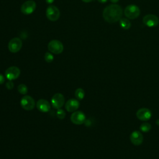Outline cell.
Instances as JSON below:
<instances>
[{"instance_id": "obj_1", "label": "cell", "mask_w": 159, "mask_h": 159, "mask_svg": "<svg viewBox=\"0 0 159 159\" xmlns=\"http://www.w3.org/2000/svg\"><path fill=\"white\" fill-rule=\"evenodd\" d=\"M122 14V8L119 5L110 4L104 9L102 17L106 22L109 23H114L120 20Z\"/></svg>"}, {"instance_id": "obj_2", "label": "cell", "mask_w": 159, "mask_h": 159, "mask_svg": "<svg viewBox=\"0 0 159 159\" xmlns=\"http://www.w3.org/2000/svg\"><path fill=\"white\" fill-rule=\"evenodd\" d=\"M140 14L139 7L135 4H130L126 6L124 9V15L129 19L137 18Z\"/></svg>"}, {"instance_id": "obj_3", "label": "cell", "mask_w": 159, "mask_h": 159, "mask_svg": "<svg viewBox=\"0 0 159 159\" xmlns=\"http://www.w3.org/2000/svg\"><path fill=\"white\" fill-rule=\"evenodd\" d=\"M60 16V12L57 7L53 5H49L46 9V16L50 21L57 20Z\"/></svg>"}, {"instance_id": "obj_4", "label": "cell", "mask_w": 159, "mask_h": 159, "mask_svg": "<svg viewBox=\"0 0 159 159\" xmlns=\"http://www.w3.org/2000/svg\"><path fill=\"white\" fill-rule=\"evenodd\" d=\"M48 49L52 53L60 54L63 51V45L58 40H52L48 44Z\"/></svg>"}, {"instance_id": "obj_5", "label": "cell", "mask_w": 159, "mask_h": 159, "mask_svg": "<svg viewBox=\"0 0 159 159\" xmlns=\"http://www.w3.org/2000/svg\"><path fill=\"white\" fill-rule=\"evenodd\" d=\"M36 9V3L33 0H29L24 2L21 7L20 11L22 14L25 15L31 14L34 12Z\"/></svg>"}, {"instance_id": "obj_6", "label": "cell", "mask_w": 159, "mask_h": 159, "mask_svg": "<svg viewBox=\"0 0 159 159\" xmlns=\"http://www.w3.org/2000/svg\"><path fill=\"white\" fill-rule=\"evenodd\" d=\"M20 106L24 109L26 111H31L34 108L35 102L32 97L29 95H26L21 98Z\"/></svg>"}, {"instance_id": "obj_7", "label": "cell", "mask_w": 159, "mask_h": 159, "mask_svg": "<svg viewBox=\"0 0 159 159\" xmlns=\"http://www.w3.org/2000/svg\"><path fill=\"white\" fill-rule=\"evenodd\" d=\"M22 47V42L20 39L14 37L8 43V49L12 53L18 52Z\"/></svg>"}, {"instance_id": "obj_8", "label": "cell", "mask_w": 159, "mask_h": 159, "mask_svg": "<svg viewBox=\"0 0 159 159\" xmlns=\"http://www.w3.org/2000/svg\"><path fill=\"white\" fill-rule=\"evenodd\" d=\"M20 74V69L15 66H10L6 69L5 71V76L8 80L12 81L19 78Z\"/></svg>"}, {"instance_id": "obj_9", "label": "cell", "mask_w": 159, "mask_h": 159, "mask_svg": "<svg viewBox=\"0 0 159 159\" xmlns=\"http://www.w3.org/2000/svg\"><path fill=\"white\" fill-rule=\"evenodd\" d=\"M70 120L72 123L76 125H81L86 120V116L83 112L76 111L71 115Z\"/></svg>"}, {"instance_id": "obj_10", "label": "cell", "mask_w": 159, "mask_h": 159, "mask_svg": "<svg viewBox=\"0 0 159 159\" xmlns=\"http://www.w3.org/2000/svg\"><path fill=\"white\" fill-rule=\"evenodd\" d=\"M65 103V98L61 93L55 94L51 99V104L53 108L60 109Z\"/></svg>"}, {"instance_id": "obj_11", "label": "cell", "mask_w": 159, "mask_h": 159, "mask_svg": "<svg viewBox=\"0 0 159 159\" xmlns=\"http://www.w3.org/2000/svg\"><path fill=\"white\" fill-rule=\"evenodd\" d=\"M143 23L147 27H153L158 25L159 19L154 14H147L143 17Z\"/></svg>"}, {"instance_id": "obj_12", "label": "cell", "mask_w": 159, "mask_h": 159, "mask_svg": "<svg viewBox=\"0 0 159 159\" xmlns=\"http://www.w3.org/2000/svg\"><path fill=\"white\" fill-rule=\"evenodd\" d=\"M137 117L142 121H147L152 117L151 111L147 108H141L137 111Z\"/></svg>"}, {"instance_id": "obj_13", "label": "cell", "mask_w": 159, "mask_h": 159, "mask_svg": "<svg viewBox=\"0 0 159 159\" xmlns=\"http://www.w3.org/2000/svg\"><path fill=\"white\" fill-rule=\"evenodd\" d=\"M80 107V102L77 99H70L65 103V109L69 112L76 111Z\"/></svg>"}, {"instance_id": "obj_14", "label": "cell", "mask_w": 159, "mask_h": 159, "mask_svg": "<svg viewBox=\"0 0 159 159\" xmlns=\"http://www.w3.org/2000/svg\"><path fill=\"white\" fill-rule=\"evenodd\" d=\"M130 142L135 145H140L143 140V137L142 133L138 130L132 132L130 135Z\"/></svg>"}, {"instance_id": "obj_15", "label": "cell", "mask_w": 159, "mask_h": 159, "mask_svg": "<svg viewBox=\"0 0 159 159\" xmlns=\"http://www.w3.org/2000/svg\"><path fill=\"white\" fill-rule=\"evenodd\" d=\"M36 107L39 111L42 112H47L51 109V105L50 102L44 99H39L37 102Z\"/></svg>"}, {"instance_id": "obj_16", "label": "cell", "mask_w": 159, "mask_h": 159, "mask_svg": "<svg viewBox=\"0 0 159 159\" xmlns=\"http://www.w3.org/2000/svg\"><path fill=\"white\" fill-rule=\"evenodd\" d=\"M119 24H120V27L125 30H127V29H130V27L131 26V23H130V20H129V19H127V18L120 19L119 20Z\"/></svg>"}, {"instance_id": "obj_17", "label": "cell", "mask_w": 159, "mask_h": 159, "mask_svg": "<svg viewBox=\"0 0 159 159\" xmlns=\"http://www.w3.org/2000/svg\"><path fill=\"white\" fill-rule=\"evenodd\" d=\"M75 96L78 100H82L85 96L84 91L82 88H78L75 91Z\"/></svg>"}, {"instance_id": "obj_18", "label": "cell", "mask_w": 159, "mask_h": 159, "mask_svg": "<svg viewBox=\"0 0 159 159\" xmlns=\"http://www.w3.org/2000/svg\"><path fill=\"white\" fill-rule=\"evenodd\" d=\"M152 128V126L150 125V124H149L148 122H143L141 124L140 129L141 130V131L143 132H148Z\"/></svg>"}, {"instance_id": "obj_19", "label": "cell", "mask_w": 159, "mask_h": 159, "mask_svg": "<svg viewBox=\"0 0 159 159\" xmlns=\"http://www.w3.org/2000/svg\"><path fill=\"white\" fill-rule=\"evenodd\" d=\"M18 92L21 94H25L27 93V86L24 84H20L17 87Z\"/></svg>"}, {"instance_id": "obj_20", "label": "cell", "mask_w": 159, "mask_h": 159, "mask_svg": "<svg viewBox=\"0 0 159 159\" xmlns=\"http://www.w3.org/2000/svg\"><path fill=\"white\" fill-rule=\"evenodd\" d=\"M44 58L46 62L47 63H51L53 61L54 59V57L52 55V53H51L50 52H46L45 53V56H44Z\"/></svg>"}, {"instance_id": "obj_21", "label": "cell", "mask_w": 159, "mask_h": 159, "mask_svg": "<svg viewBox=\"0 0 159 159\" xmlns=\"http://www.w3.org/2000/svg\"><path fill=\"white\" fill-rule=\"evenodd\" d=\"M65 116H66V113L65 112L64 110L61 109V108L60 109H57V116L58 119H63L65 117Z\"/></svg>"}, {"instance_id": "obj_22", "label": "cell", "mask_w": 159, "mask_h": 159, "mask_svg": "<svg viewBox=\"0 0 159 159\" xmlns=\"http://www.w3.org/2000/svg\"><path fill=\"white\" fill-rule=\"evenodd\" d=\"M14 86V85L13 82H12V81H10V80H9V81H8L7 82H6V88H7V89H9V90L13 89Z\"/></svg>"}, {"instance_id": "obj_23", "label": "cell", "mask_w": 159, "mask_h": 159, "mask_svg": "<svg viewBox=\"0 0 159 159\" xmlns=\"http://www.w3.org/2000/svg\"><path fill=\"white\" fill-rule=\"evenodd\" d=\"M5 81V78L4 77V76L0 73V84L4 83V82Z\"/></svg>"}, {"instance_id": "obj_24", "label": "cell", "mask_w": 159, "mask_h": 159, "mask_svg": "<svg viewBox=\"0 0 159 159\" xmlns=\"http://www.w3.org/2000/svg\"><path fill=\"white\" fill-rule=\"evenodd\" d=\"M54 1L55 0H45V2L48 4H51L54 2Z\"/></svg>"}, {"instance_id": "obj_25", "label": "cell", "mask_w": 159, "mask_h": 159, "mask_svg": "<svg viewBox=\"0 0 159 159\" xmlns=\"http://www.w3.org/2000/svg\"><path fill=\"white\" fill-rule=\"evenodd\" d=\"M107 0H98V2H101V3H104V2H106Z\"/></svg>"}, {"instance_id": "obj_26", "label": "cell", "mask_w": 159, "mask_h": 159, "mask_svg": "<svg viewBox=\"0 0 159 159\" xmlns=\"http://www.w3.org/2000/svg\"><path fill=\"white\" fill-rule=\"evenodd\" d=\"M92 1H93V0H82V1H83L84 2H91Z\"/></svg>"}, {"instance_id": "obj_27", "label": "cell", "mask_w": 159, "mask_h": 159, "mask_svg": "<svg viewBox=\"0 0 159 159\" xmlns=\"http://www.w3.org/2000/svg\"><path fill=\"white\" fill-rule=\"evenodd\" d=\"M119 1V0H110V1H111V2H114V3L117 2Z\"/></svg>"}]
</instances>
